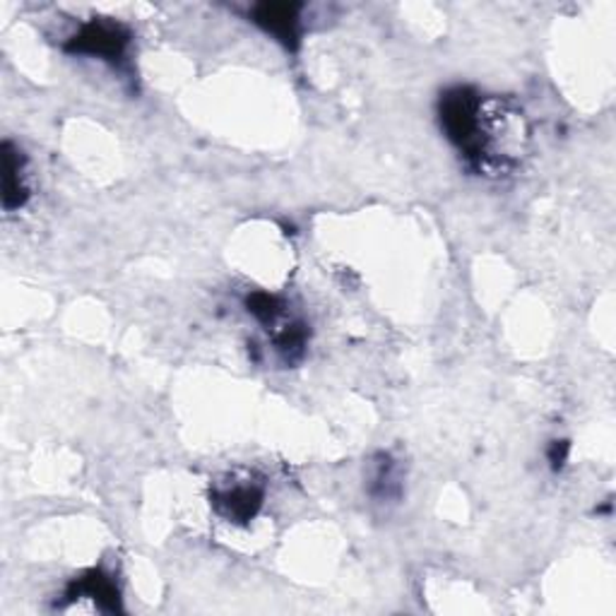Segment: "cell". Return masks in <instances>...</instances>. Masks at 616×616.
I'll return each mask as SVG.
<instances>
[{
    "label": "cell",
    "mask_w": 616,
    "mask_h": 616,
    "mask_svg": "<svg viewBox=\"0 0 616 616\" xmlns=\"http://www.w3.org/2000/svg\"><path fill=\"white\" fill-rule=\"evenodd\" d=\"M29 201V185L25 173V157L20 149L5 141L3 143V207L15 213Z\"/></svg>",
    "instance_id": "cell-6"
},
{
    "label": "cell",
    "mask_w": 616,
    "mask_h": 616,
    "mask_svg": "<svg viewBox=\"0 0 616 616\" xmlns=\"http://www.w3.org/2000/svg\"><path fill=\"white\" fill-rule=\"evenodd\" d=\"M131 29L121 25V22L92 17L63 44V49L71 56H87L104 63L121 65L128 49H131Z\"/></svg>",
    "instance_id": "cell-2"
},
{
    "label": "cell",
    "mask_w": 616,
    "mask_h": 616,
    "mask_svg": "<svg viewBox=\"0 0 616 616\" xmlns=\"http://www.w3.org/2000/svg\"><path fill=\"white\" fill-rule=\"evenodd\" d=\"M210 504L225 520L246 526V522H251L261 514V508L265 504V490L251 480L219 484L210 494Z\"/></svg>",
    "instance_id": "cell-3"
},
{
    "label": "cell",
    "mask_w": 616,
    "mask_h": 616,
    "mask_svg": "<svg viewBox=\"0 0 616 616\" xmlns=\"http://www.w3.org/2000/svg\"><path fill=\"white\" fill-rule=\"evenodd\" d=\"M490 104L470 87H452L438 101V121L448 141L480 171L494 167Z\"/></svg>",
    "instance_id": "cell-1"
},
{
    "label": "cell",
    "mask_w": 616,
    "mask_h": 616,
    "mask_svg": "<svg viewBox=\"0 0 616 616\" xmlns=\"http://www.w3.org/2000/svg\"><path fill=\"white\" fill-rule=\"evenodd\" d=\"M255 25L285 44L287 49H297L301 37V3H261L251 8Z\"/></svg>",
    "instance_id": "cell-4"
},
{
    "label": "cell",
    "mask_w": 616,
    "mask_h": 616,
    "mask_svg": "<svg viewBox=\"0 0 616 616\" xmlns=\"http://www.w3.org/2000/svg\"><path fill=\"white\" fill-rule=\"evenodd\" d=\"M369 490L378 498V502H386V498L400 494V480H398V474H395V464L388 456L381 458Z\"/></svg>",
    "instance_id": "cell-9"
},
{
    "label": "cell",
    "mask_w": 616,
    "mask_h": 616,
    "mask_svg": "<svg viewBox=\"0 0 616 616\" xmlns=\"http://www.w3.org/2000/svg\"><path fill=\"white\" fill-rule=\"evenodd\" d=\"M309 342V330L304 323H285L280 330L275 333V347L289 364L301 359Z\"/></svg>",
    "instance_id": "cell-7"
},
{
    "label": "cell",
    "mask_w": 616,
    "mask_h": 616,
    "mask_svg": "<svg viewBox=\"0 0 616 616\" xmlns=\"http://www.w3.org/2000/svg\"><path fill=\"white\" fill-rule=\"evenodd\" d=\"M568 450H571V446H568V440H554V444L549 446V450H546V460H549L554 472H559L564 464H566Z\"/></svg>",
    "instance_id": "cell-10"
},
{
    "label": "cell",
    "mask_w": 616,
    "mask_h": 616,
    "mask_svg": "<svg viewBox=\"0 0 616 616\" xmlns=\"http://www.w3.org/2000/svg\"><path fill=\"white\" fill-rule=\"evenodd\" d=\"M246 311L253 318H258L263 325H277V321H280L285 313V304L275 294L253 292L246 299Z\"/></svg>",
    "instance_id": "cell-8"
},
{
    "label": "cell",
    "mask_w": 616,
    "mask_h": 616,
    "mask_svg": "<svg viewBox=\"0 0 616 616\" xmlns=\"http://www.w3.org/2000/svg\"><path fill=\"white\" fill-rule=\"evenodd\" d=\"M68 600H89L101 612H119V588H116L113 578L104 571H89L83 578H75L65 590Z\"/></svg>",
    "instance_id": "cell-5"
}]
</instances>
